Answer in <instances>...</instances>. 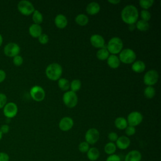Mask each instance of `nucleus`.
Masks as SVG:
<instances>
[{"instance_id": "9d476101", "label": "nucleus", "mask_w": 161, "mask_h": 161, "mask_svg": "<svg viewBox=\"0 0 161 161\" xmlns=\"http://www.w3.org/2000/svg\"><path fill=\"white\" fill-rule=\"evenodd\" d=\"M19 46L17 43L14 42L8 43L4 47V53L5 55L9 57H14L19 55Z\"/></svg>"}, {"instance_id": "72a5a7b5", "label": "nucleus", "mask_w": 161, "mask_h": 161, "mask_svg": "<svg viewBox=\"0 0 161 161\" xmlns=\"http://www.w3.org/2000/svg\"><path fill=\"white\" fill-rule=\"evenodd\" d=\"M140 16L142 20L148 22L151 18V13L148 10L143 9L140 12Z\"/></svg>"}, {"instance_id": "f03ea898", "label": "nucleus", "mask_w": 161, "mask_h": 161, "mask_svg": "<svg viewBox=\"0 0 161 161\" xmlns=\"http://www.w3.org/2000/svg\"><path fill=\"white\" fill-rule=\"evenodd\" d=\"M45 74L50 80H58L62 74V66L58 63H52L47 67Z\"/></svg>"}, {"instance_id": "a19ab883", "label": "nucleus", "mask_w": 161, "mask_h": 161, "mask_svg": "<svg viewBox=\"0 0 161 161\" xmlns=\"http://www.w3.org/2000/svg\"><path fill=\"white\" fill-rule=\"evenodd\" d=\"M9 155L4 152H0V161H9Z\"/></svg>"}, {"instance_id": "a211bd4d", "label": "nucleus", "mask_w": 161, "mask_h": 161, "mask_svg": "<svg viewBox=\"0 0 161 161\" xmlns=\"http://www.w3.org/2000/svg\"><path fill=\"white\" fill-rule=\"evenodd\" d=\"M100 5L96 2H91L86 6V12L90 15H94L100 11Z\"/></svg>"}, {"instance_id": "bb28decb", "label": "nucleus", "mask_w": 161, "mask_h": 161, "mask_svg": "<svg viewBox=\"0 0 161 161\" xmlns=\"http://www.w3.org/2000/svg\"><path fill=\"white\" fill-rule=\"evenodd\" d=\"M58 86L61 90L66 92L70 89V82L65 78H60L58 80Z\"/></svg>"}, {"instance_id": "7ed1b4c3", "label": "nucleus", "mask_w": 161, "mask_h": 161, "mask_svg": "<svg viewBox=\"0 0 161 161\" xmlns=\"http://www.w3.org/2000/svg\"><path fill=\"white\" fill-rule=\"evenodd\" d=\"M106 47L109 53L116 55L119 53L123 50V43L120 38L113 37L109 40Z\"/></svg>"}, {"instance_id": "de8ad7c7", "label": "nucleus", "mask_w": 161, "mask_h": 161, "mask_svg": "<svg viewBox=\"0 0 161 161\" xmlns=\"http://www.w3.org/2000/svg\"><path fill=\"white\" fill-rule=\"evenodd\" d=\"M2 137H3V133H2L1 131H0V140L2 139Z\"/></svg>"}, {"instance_id": "58836bf2", "label": "nucleus", "mask_w": 161, "mask_h": 161, "mask_svg": "<svg viewBox=\"0 0 161 161\" xmlns=\"http://www.w3.org/2000/svg\"><path fill=\"white\" fill-rule=\"evenodd\" d=\"M108 138L109 139V140L111 142H114L117 140L118 138V134L116 133V132H110L109 133L108 135Z\"/></svg>"}, {"instance_id": "2f4dec72", "label": "nucleus", "mask_w": 161, "mask_h": 161, "mask_svg": "<svg viewBox=\"0 0 161 161\" xmlns=\"http://www.w3.org/2000/svg\"><path fill=\"white\" fill-rule=\"evenodd\" d=\"M154 3L153 0H140L139 1L140 6L143 9L147 10L153 5Z\"/></svg>"}, {"instance_id": "c9c22d12", "label": "nucleus", "mask_w": 161, "mask_h": 161, "mask_svg": "<svg viewBox=\"0 0 161 161\" xmlns=\"http://www.w3.org/2000/svg\"><path fill=\"white\" fill-rule=\"evenodd\" d=\"M13 62L14 65L18 66V67L20 66L23 63V57L21 55H16V56L13 57Z\"/></svg>"}, {"instance_id": "473e14b6", "label": "nucleus", "mask_w": 161, "mask_h": 161, "mask_svg": "<svg viewBox=\"0 0 161 161\" xmlns=\"http://www.w3.org/2000/svg\"><path fill=\"white\" fill-rule=\"evenodd\" d=\"M89 148V144L87 143L86 141L80 142L78 145V149L79 152H80L81 153H87Z\"/></svg>"}, {"instance_id": "f8f14e48", "label": "nucleus", "mask_w": 161, "mask_h": 161, "mask_svg": "<svg viewBox=\"0 0 161 161\" xmlns=\"http://www.w3.org/2000/svg\"><path fill=\"white\" fill-rule=\"evenodd\" d=\"M18 106L13 102H9L6 103V104L3 108L4 115L8 119L14 118L18 113Z\"/></svg>"}, {"instance_id": "412c9836", "label": "nucleus", "mask_w": 161, "mask_h": 161, "mask_svg": "<svg viewBox=\"0 0 161 161\" xmlns=\"http://www.w3.org/2000/svg\"><path fill=\"white\" fill-rule=\"evenodd\" d=\"M100 156L99 150L96 147H91L87 152V157L90 161L97 160Z\"/></svg>"}, {"instance_id": "f704fd0d", "label": "nucleus", "mask_w": 161, "mask_h": 161, "mask_svg": "<svg viewBox=\"0 0 161 161\" xmlns=\"http://www.w3.org/2000/svg\"><path fill=\"white\" fill-rule=\"evenodd\" d=\"M125 133L128 136H133L136 133V128L134 126L128 125L127 127L125 129Z\"/></svg>"}, {"instance_id": "dca6fc26", "label": "nucleus", "mask_w": 161, "mask_h": 161, "mask_svg": "<svg viewBox=\"0 0 161 161\" xmlns=\"http://www.w3.org/2000/svg\"><path fill=\"white\" fill-rule=\"evenodd\" d=\"M142 153L137 150H132L128 152L125 157V161H141Z\"/></svg>"}, {"instance_id": "4c0bfd02", "label": "nucleus", "mask_w": 161, "mask_h": 161, "mask_svg": "<svg viewBox=\"0 0 161 161\" xmlns=\"http://www.w3.org/2000/svg\"><path fill=\"white\" fill-rule=\"evenodd\" d=\"M7 103V97L6 94L0 93V109H2Z\"/></svg>"}, {"instance_id": "393cba45", "label": "nucleus", "mask_w": 161, "mask_h": 161, "mask_svg": "<svg viewBox=\"0 0 161 161\" xmlns=\"http://www.w3.org/2000/svg\"><path fill=\"white\" fill-rule=\"evenodd\" d=\"M109 56V53L107 50L106 46L101 48H99L96 53V57L100 60H107Z\"/></svg>"}, {"instance_id": "4be33fe9", "label": "nucleus", "mask_w": 161, "mask_h": 161, "mask_svg": "<svg viewBox=\"0 0 161 161\" xmlns=\"http://www.w3.org/2000/svg\"><path fill=\"white\" fill-rule=\"evenodd\" d=\"M145 64L142 60L135 61L131 65V69L133 71L136 73L143 72L145 70Z\"/></svg>"}, {"instance_id": "f257e3e1", "label": "nucleus", "mask_w": 161, "mask_h": 161, "mask_svg": "<svg viewBox=\"0 0 161 161\" xmlns=\"http://www.w3.org/2000/svg\"><path fill=\"white\" fill-rule=\"evenodd\" d=\"M121 18L128 25L135 24L138 18L137 8L132 4H128L125 6L121 12Z\"/></svg>"}, {"instance_id": "2eb2a0df", "label": "nucleus", "mask_w": 161, "mask_h": 161, "mask_svg": "<svg viewBox=\"0 0 161 161\" xmlns=\"http://www.w3.org/2000/svg\"><path fill=\"white\" fill-rule=\"evenodd\" d=\"M131 143L130 139L127 136H121L118 138L116 141V148L120 150H126L127 149Z\"/></svg>"}, {"instance_id": "ea45409f", "label": "nucleus", "mask_w": 161, "mask_h": 161, "mask_svg": "<svg viewBox=\"0 0 161 161\" xmlns=\"http://www.w3.org/2000/svg\"><path fill=\"white\" fill-rule=\"evenodd\" d=\"M106 161H121V158L116 154H113L109 155L106 158Z\"/></svg>"}, {"instance_id": "6ab92c4d", "label": "nucleus", "mask_w": 161, "mask_h": 161, "mask_svg": "<svg viewBox=\"0 0 161 161\" xmlns=\"http://www.w3.org/2000/svg\"><path fill=\"white\" fill-rule=\"evenodd\" d=\"M29 33L33 38H38L42 34V28L40 25L33 23L29 27Z\"/></svg>"}, {"instance_id": "e433bc0d", "label": "nucleus", "mask_w": 161, "mask_h": 161, "mask_svg": "<svg viewBox=\"0 0 161 161\" xmlns=\"http://www.w3.org/2000/svg\"><path fill=\"white\" fill-rule=\"evenodd\" d=\"M38 38V42L43 45L47 43L49 40L48 36L45 33H42Z\"/></svg>"}, {"instance_id": "b1692460", "label": "nucleus", "mask_w": 161, "mask_h": 161, "mask_svg": "<svg viewBox=\"0 0 161 161\" xmlns=\"http://www.w3.org/2000/svg\"><path fill=\"white\" fill-rule=\"evenodd\" d=\"M114 125L119 130H125L128 125L126 118L123 117H118L114 120Z\"/></svg>"}, {"instance_id": "c756f323", "label": "nucleus", "mask_w": 161, "mask_h": 161, "mask_svg": "<svg viewBox=\"0 0 161 161\" xmlns=\"http://www.w3.org/2000/svg\"><path fill=\"white\" fill-rule=\"evenodd\" d=\"M81 87V82L79 79H73L70 83V88L72 91L75 92L78 91Z\"/></svg>"}, {"instance_id": "c03bdc74", "label": "nucleus", "mask_w": 161, "mask_h": 161, "mask_svg": "<svg viewBox=\"0 0 161 161\" xmlns=\"http://www.w3.org/2000/svg\"><path fill=\"white\" fill-rule=\"evenodd\" d=\"M108 2L113 4H117L120 3L119 0H108Z\"/></svg>"}, {"instance_id": "6e6552de", "label": "nucleus", "mask_w": 161, "mask_h": 161, "mask_svg": "<svg viewBox=\"0 0 161 161\" xmlns=\"http://www.w3.org/2000/svg\"><path fill=\"white\" fill-rule=\"evenodd\" d=\"M30 94L31 98L36 102L43 101L45 97V92L44 89L39 86H33L30 89Z\"/></svg>"}, {"instance_id": "0eeeda50", "label": "nucleus", "mask_w": 161, "mask_h": 161, "mask_svg": "<svg viewBox=\"0 0 161 161\" xmlns=\"http://www.w3.org/2000/svg\"><path fill=\"white\" fill-rule=\"evenodd\" d=\"M158 79V74L157 70L151 69L148 70L143 76V82L148 86H152L155 84Z\"/></svg>"}, {"instance_id": "1a4fd4ad", "label": "nucleus", "mask_w": 161, "mask_h": 161, "mask_svg": "<svg viewBox=\"0 0 161 161\" xmlns=\"http://www.w3.org/2000/svg\"><path fill=\"white\" fill-rule=\"evenodd\" d=\"M100 134L99 131L94 128H89L85 134V141L89 145H94L99 140Z\"/></svg>"}, {"instance_id": "c85d7f7f", "label": "nucleus", "mask_w": 161, "mask_h": 161, "mask_svg": "<svg viewBox=\"0 0 161 161\" xmlns=\"http://www.w3.org/2000/svg\"><path fill=\"white\" fill-rule=\"evenodd\" d=\"M32 19H33L35 24L40 25V23H42L43 19V17L42 14L38 10L35 9L34 12L33 13Z\"/></svg>"}, {"instance_id": "37998d69", "label": "nucleus", "mask_w": 161, "mask_h": 161, "mask_svg": "<svg viewBox=\"0 0 161 161\" xmlns=\"http://www.w3.org/2000/svg\"><path fill=\"white\" fill-rule=\"evenodd\" d=\"M6 77V74L4 70L0 69V83L3 82Z\"/></svg>"}, {"instance_id": "39448f33", "label": "nucleus", "mask_w": 161, "mask_h": 161, "mask_svg": "<svg viewBox=\"0 0 161 161\" xmlns=\"http://www.w3.org/2000/svg\"><path fill=\"white\" fill-rule=\"evenodd\" d=\"M62 99L64 104L70 108H74L78 102V97L76 93L72 91H66L63 95Z\"/></svg>"}, {"instance_id": "5701e85b", "label": "nucleus", "mask_w": 161, "mask_h": 161, "mask_svg": "<svg viewBox=\"0 0 161 161\" xmlns=\"http://www.w3.org/2000/svg\"><path fill=\"white\" fill-rule=\"evenodd\" d=\"M75 21L80 26H86L89 22V18L85 14L80 13L76 16L75 18Z\"/></svg>"}, {"instance_id": "cd10ccee", "label": "nucleus", "mask_w": 161, "mask_h": 161, "mask_svg": "<svg viewBox=\"0 0 161 161\" xmlns=\"http://www.w3.org/2000/svg\"><path fill=\"white\" fill-rule=\"evenodd\" d=\"M135 26L139 31H146L150 28L148 22L143 21L142 19L137 21L136 23Z\"/></svg>"}, {"instance_id": "f3484780", "label": "nucleus", "mask_w": 161, "mask_h": 161, "mask_svg": "<svg viewBox=\"0 0 161 161\" xmlns=\"http://www.w3.org/2000/svg\"><path fill=\"white\" fill-rule=\"evenodd\" d=\"M54 23L55 26L60 29H63L65 28L67 25V19L65 15L62 14H57L54 19Z\"/></svg>"}, {"instance_id": "a18cd8bd", "label": "nucleus", "mask_w": 161, "mask_h": 161, "mask_svg": "<svg viewBox=\"0 0 161 161\" xmlns=\"http://www.w3.org/2000/svg\"><path fill=\"white\" fill-rule=\"evenodd\" d=\"M136 28L135 24H131V25H128V29L130 31H133L134 30V29Z\"/></svg>"}, {"instance_id": "a878e982", "label": "nucleus", "mask_w": 161, "mask_h": 161, "mask_svg": "<svg viewBox=\"0 0 161 161\" xmlns=\"http://www.w3.org/2000/svg\"><path fill=\"white\" fill-rule=\"evenodd\" d=\"M116 144L113 142H108L105 145H104V152L108 155H113V154H114V153L116 152Z\"/></svg>"}, {"instance_id": "423d86ee", "label": "nucleus", "mask_w": 161, "mask_h": 161, "mask_svg": "<svg viewBox=\"0 0 161 161\" xmlns=\"http://www.w3.org/2000/svg\"><path fill=\"white\" fill-rule=\"evenodd\" d=\"M18 11L23 15L29 16L35 11V8L33 4L26 0L20 1L17 6Z\"/></svg>"}, {"instance_id": "79ce46f5", "label": "nucleus", "mask_w": 161, "mask_h": 161, "mask_svg": "<svg viewBox=\"0 0 161 161\" xmlns=\"http://www.w3.org/2000/svg\"><path fill=\"white\" fill-rule=\"evenodd\" d=\"M0 131L3 134H6L9 131V126L8 125H3L0 128Z\"/></svg>"}, {"instance_id": "7c9ffc66", "label": "nucleus", "mask_w": 161, "mask_h": 161, "mask_svg": "<svg viewBox=\"0 0 161 161\" xmlns=\"http://www.w3.org/2000/svg\"><path fill=\"white\" fill-rule=\"evenodd\" d=\"M144 96L148 99L153 98L155 95V89L153 86H147L144 89Z\"/></svg>"}, {"instance_id": "49530a36", "label": "nucleus", "mask_w": 161, "mask_h": 161, "mask_svg": "<svg viewBox=\"0 0 161 161\" xmlns=\"http://www.w3.org/2000/svg\"><path fill=\"white\" fill-rule=\"evenodd\" d=\"M3 36L0 34V47L2 45V43H3Z\"/></svg>"}, {"instance_id": "ddd939ff", "label": "nucleus", "mask_w": 161, "mask_h": 161, "mask_svg": "<svg viewBox=\"0 0 161 161\" xmlns=\"http://www.w3.org/2000/svg\"><path fill=\"white\" fill-rule=\"evenodd\" d=\"M74 126V121L72 118L69 116L62 118L58 123V127L60 130L63 131H67L70 130Z\"/></svg>"}, {"instance_id": "aec40b11", "label": "nucleus", "mask_w": 161, "mask_h": 161, "mask_svg": "<svg viewBox=\"0 0 161 161\" xmlns=\"http://www.w3.org/2000/svg\"><path fill=\"white\" fill-rule=\"evenodd\" d=\"M107 64L109 67L112 69H116L120 65V60L118 56L111 54L107 58Z\"/></svg>"}, {"instance_id": "9b49d317", "label": "nucleus", "mask_w": 161, "mask_h": 161, "mask_svg": "<svg viewBox=\"0 0 161 161\" xmlns=\"http://www.w3.org/2000/svg\"><path fill=\"white\" fill-rule=\"evenodd\" d=\"M128 125L135 127L140 125L143 121V115L138 111H132L127 116Z\"/></svg>"}, {"instance_id": "4468645a", "label": "nucleus", "mask_w": 161, "mask_h": 161, "mask_svg": "<svg viewBox=\"0 0 161 161\" xmlns=\"http://www.w3.org/2000/svg\"><path fill=\"white\" fill-rule=\"evenodd\" d=\"M91 45L96 48H101L105 47V41L104 38L99 34H94L90 38Z\"/></svg>"}, {"instance_id": "20e7f679", "label": "nucleus", "mask_w": 161, "mask_h": 161, "mask_svg": "<svg viewBox=\"0 0 161 161\" xmlns=\"http://www.w3.org/2000/svg\"><path fill=\"white\" fill-rule=\"evenodd\" d=\"M119 59L120 62L129 64L133 63L135 61L136 55L134 50L131 48H125L119 53Z\"/></svg>"}]
</instances>
